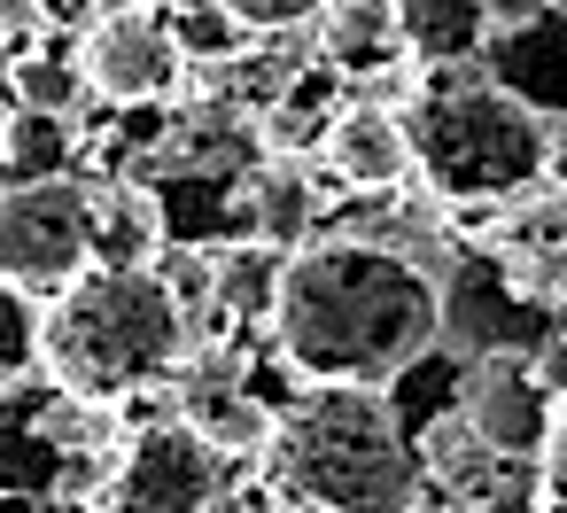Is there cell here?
<instances>
[{
    "mask_svg": "<svg viewBox=\"0 0 567 513\" xmlns=\"http://www.w3.org/2000/svg\"><path fill=\"white\" fill-rule=\"evenodd\" d=\"M280 273H288V257H272V249H218V311H234V319H265L272 327V304H280Z\"/></svg>",
    "mask_w": 567,
    "mask_h": 513,
    "instance_id": "19",
    "label": "cell"
},
{
    "mask_svg": "<svg viewBox=\"0 0 567 513\" xmlns=\"http://www.w3.org/2000/svg\"><path fill=\"white\" fill-rule=\"evenodd\" d=\"M536 497H544V513H567V397L551 404V435L536 451Z\"/></svg>",
    "mask_w": 567,
    "mask_h": 513,
    "instance_id": "23",
    "label": "cell"
},
{
    "mask_svg": "<svg viewBox=\"0 0 567 513\" xmlns=\"http://www.w3.org/2000/svg\"><path fill=\"white\" fill-rule=\"evenodd\" d=\"M179 428H195L218 459H265L280 412L249 389L241 358H226V350H195V358L179 366Z\"/></svg>",
    "mask_w": 567,
    "mask_h": 513,
    "instance_id": "9",
    "label": "cell"
},
{
    "mask_svg": "<svg viewBox=\"0 0 567 513\" xmlns=\"http://www.w3.org/2000/svg\"><path fill=\"white\" fill-rule=\"evenodd\" d=\"M164 24H172L179 55H195V63H226V55H241V40H249V32L218 9V0H179Z\"/></svg>",
    "mask_w": 567,
    "mask_h": 513,
    "instance_id": "21",
    "label": "cell"
},
{
    "mask_svg": "<svg viewBox=\"0 0 567 513\" xmlns=\"http://www.w3.org/2000/svg\"><path fill=\"white\" fill-rule=\"evenodd\" d=\"M396 9V40L412 63H474L489 48V0H389Z\"/></svg>",
    "mask_w": 567,
    "mask_h": 513,
    "instance_id": "13",
    "label": "cell"
},
{
    "mask_svg": "<svg viewBox=\"0 0 567 513\" xmlns=\"http://www.w3.org/2000/svg\"><path fill=\"white\" fill-rule=\"evenodd\" d=\"M489 86L536 117H567V0H551L536 24L489 40Z\"/></svg>",
    "mask_w": 567,
    "mask_h": 513,
    "instance_id": "11",
    "label": "cell"
},
{
    "mask_svg": "<svg viewBox=\"0 0 567 513\" xmlns=\"http://www.w3.org/2000/svg\"><path fill=\"white\" fill-rule=\"evenodd\" d=\"M412 133V172L443 203H505L551 172V133L536 110L497 94L489 79L474 86H435L404 110Z\"/></svg>",
    "mask_w": 567,
    "mask_h": 513,
    "instance_id": "4",
    "label": "cell"
},
{
    "mask_svg": "<svg viewBox=\"0 0 567 513\" xmlns=\"http://www.w3.org/2000/svg\"><path fill=\"white\" fill-rule=\"evenodd\" d=\"M272 490L303 513H412L420 443L381 389H303L272 428Z\"/></svg>",
    "mask_w": 567,
    "mask_h": 513,
    "instance_id": "3",
    "label": "cell"
},
{
    "mask_svg": "<svg viewBox=\"0 0 567 513\" xmlns=\"http://www.w3.org/2000/svg\"><path fill=\"white\" fill-rule=\"evenodd\" d=\"M458 420H466L497 459H536L544 435H551V397H544V381L528 373V358H482V366H466Z\"/></svg>",
    "mask_w": 567,
    "mask_h": 513,
    "instance_id": "10",
    "label": "cell"
},
{
    "mask_svg": "<svg viewBox=\"0 0 567 513\" xmlns=\"http://www.w3.org/2000/svg\"><path fill=\"white\" fill-rule=\"evenodd\" d=\"M443 335V288L396 242H311L280 273L272 342L311 389H396Z\"/></svg>",
    "mask_w": 567,
    "mask_h": 513,
    "instance_id": "1",
    "label": "cell"
},
{
    "mask_svg": "<svg viewBox=\"0 0 567 513\" xmlns=\"http://www.w3.org/2000/svg\"><path fill=\"white\" fill-rule=\"evenodd\" d=\"M195 358L187 304L156 265H94L40 311V366L79 404H117Z\"/></svg>",
    "mask_w": 567,
    "mask_h": 513,
    "instance_id": "2",
    "label": "cell"
},
{
    "mask_svg": "<svg viewBox=\"0 0 567 513\" xmlns=\"http://www.w3.org/2000/svg\"><path fill=\"white\" fill-rule=\"evenodd\" d=\"M319 32H327V71H342V79H358V71H389V63L404 55V40H396V9H389V0H334Z\"/></svg>",
    "mask_w": 567,
    "mask_h": 513,
    "instance_id": "15",
    "label": "cell"
},
{
    "mask_svg": "<svg viewBox=\"0 0 567 513\" xmlns=\"http://www.w3.org/2000/svg\"><path fill=\"white\" fill-rule=\"evenodd\" d=\"M559 335V311L544 296H528L497 249H474L458 257V273L443 280V342L458 366H482V358H528Z\"/></svg>",
    "mask_w": 567,
    "mask_h": 513,
    "instance_id": "6",
    "label": "cell"
},
{
    "mask_svg": "<svg viewBox=\"0 0 567 513\" xmlns=\"http://www.w3.org/2000/svg\"><path fill=\"white\" fill-rule=\"evenodd\" d=\"M79 273H94V187L86 179L0 187V296L55 304Z\"/></svg>",
    "mask_w": 567,
    "mask_h": 513,
    "instance_id": "5",
    "label": "cell"
},
{
    "mask_svg": "<svg viewBox=\"0 0 567 513\" xmlns=\"http://www.w3.org/2000/svg\"><path fill=\"white\" fill-rule=\"evenodd\" d=\"M319 156H327V172H334L342 187L381 195V187H396V179L412 172V133H404L396 110H381V102H350V110L334 117V133H327Z\"/></svg>",
    "mask_w": 567,
    "mask_h": 513,
    "instance_id": "12",
    "label": "cell"
},
{
    "mask_svg": "<svg viewBox=\"0 0 567 513\" xmlns=\"http://www.w3.org/2000/svg\"><path fill=\"white\" fill-rule=\"evenodd\" d=\"M342 110H350V102H342V71L311 63V71L280 79V94L265 102V133H272L280 156H296V148H327V133H334Z\"/></svg>",
    "mask_w": 567,
    "mask_h": 513,
    "instance_id": "14",
    "label": "cell"
},
{
    "mask_svg": "<svg viewBox=\"0 0 567 513\" xmlns=\"http://www.w3.org/2000/svg\"><path fill=\"white\" fill-rule=\"evenodd\" d=\"M71 156H79L71 117H32V110H17L9 125H0V187L71 179Z\"/></svg>",
    "mask_w": 567,
    "mask_h": 513,
    "instance_id": "16",
    "label": "cell"
},
{
    "mask_svg": "<svg viewBox=\"0 0 567 513\" xmlns=\"http://www.w3.org/2000/svg\"><path fill=\"white\" fill-rule=\"evenodd\" d=\"M133 9H141V0H133Z\"/></svg>",
    "mask_w": 567,
    "mask_h": 513,
    "instance_id": "26",
    "label": "cell"
},
{
    "mask_svg": "<svg viewBox=\"0 0 567 513\" xmlns=\"http://www.w3.org/2000/svg\"><path fill=\"white\" fill-rule=\"evenodd\" d=\"M218 482H226V459L195 428L164 420V428H148V435L125 443L102 513H210L218 505Z\"/></svg>",
    "mask_w": 567,
    "mask_h": 513,
    "instance_id": "7",
    "label": "cell"
},
{
    "mask_svg": "<svg viewBox=\"0 0 567 513\" xmlns=\"http://www.w3.org/2000/svg\"><path fill=\"white\" fill-rule=\"evenodd\" d=\"M79 71H86V86H94L110 110H148V102L172 94V79L187 71V55H179V40H172L164 17L117 9V17H102V24L79 40Z\"/></svg>",
    "mask_w": 567,
    "mask_h": 513,
    "instance_id": "8",
    "label": "cell"
},
{
    "mask_svg": "<svg viewBox=\"0 0 567 513\" xmlns=\"http://www.w3.org/2000/svg\"><path fill=\"white\" fill-rule=\"evenodd\" d=\"M9 24H17V17H9V0H0V55H9Z\"/></svg>",
    "mask_w": 567,
    "mask_h": 513,
    "instance_id": "25",
    "label": "cell"
},
{
    "mask_svg": "<svg viewBox=\"0 0 567 513\" xmlns=\"http://www.w3.org/2000/svg\"><path fill=\"white\" fill-rule=\"evenodd\" d=\"M9 79H17V110H32V117H79V102L94 94L79 55H24Z\"/></svg>",
    "mask_w": 567,
    "mask_h": 513,
    "instance_id": "20",
    "label": "cell"
},
{
    "mask_svg": "<svg viewBox=\"0 0 567 513\" xmlns=\"http://www.w3.org/2000/svg\"><path fill=\"white\" fill-rule=\"evenodd\" d=\"M241 32H296V24H327L334 0H218Z\"/></svg>",
    "mask_w": 567,
    "mask_h": 513,
    "instance_id": "22",
    "label": "cell"
},
{
    "mask_svg": "<svg viewBox=\"0 0 567 513\" xmlns=\"http://www.w3.org/2000/svg\"><path fill=\"white\" fill-rule=\"evenodd\" d=\"M156 234H164L156 195H141V187H94V265H148Z\"/></svg>",
    "mask_w": 567,
    "mask_h": 513,
    "instance_id": "18",
    "label": "cell"
},
{
    "mask_svg": "<svg viewBox=\"0 0 567 513\" xmlns=\"http://www.w3.org/2000/svg\"><path fill=\"white\" fill-rule=\"evenodd\" d=\"M249 226H257V249H272V257L311 249V242H303V234L319 226V187H311V172H296V164L265 172L257 195H249Z\"/></svg>",
    "mask_w": 567,
    "mask_h": 513,
    "instance_id": "17",
    "label": "cell"
},
{
    "mask_svg": "<svg viewBox=\"0 0 567 513\" xmlns=\"http://www.w3.org/2000/svg\"><path fill=\"white\" fill-rule=\"evenodd\" d=\"M551 179L567 187V117H559V133H551Z\"/></svg>",
    "mask_w": 567,
    "mask_h": 513,
    "instance_id": "24",
    "label": "cell"
}]
</instances>
